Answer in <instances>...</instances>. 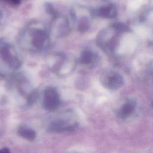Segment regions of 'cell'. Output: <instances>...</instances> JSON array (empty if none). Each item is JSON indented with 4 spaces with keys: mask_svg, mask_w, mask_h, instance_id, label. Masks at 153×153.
Masks as SVG:
<instances>
[{
    "mask_svg": "<svg viewBox=\"0 0 153 153\" xmlns=\"http://www.w3.org/2000/svg\"><path fill=\"white\" fill-rule=\"evenodd\" d=\"M77 123H70L64 120H58L53 122L50 127L49 130L54 132H64L71 131L76 128Z\"/></svg>",
    "mask_w": 153,
    "mask_h": 153,
    "instance_id": "11",
    "label": "cell"
},
{
    "mask_svg": "<svg viewBox=\"0 0 153 153\" xmlns=\"http://www.w3.org/2000/svg\"><path fill=\"white\" fill-rule=\"evenodd\" d=\"M2 1H5L11 4H13V5H18L19 4L22 0H2Z\"/></svg>",
    "mask_w": 153,
    "mask_h": 153,
    "instance_id": "14",
    "label": "cell"
},
{
    "mask_svg": "<svg viewBox=\"0 0 153 153\" xmlns=\"http://www.w3.org/2000/svg\"><path fill=\"white\" fill-rule=\"evenodd\" d=\"M97 54L90 49H85L81 53L78 62L79 64L84 66H92L98 61Z\"/></svg>",
    "mask_w": 153,
    "mask_h": 153,
    "instance_id": "10",
    "label": "cell"
},
{
    "mask_svg": "<svg viewBox=\"0 0 153 153\" xmlns=\"http://www.w3.org/2000/svg\"><path fill=\"white\" fill-rule=\"evenodd\" d=\"M47 60L50 69L60 76L70 74L76 65V60L74 57L63 53L52 54Z\"/></svg>",
    "mask_w": 153,
    "mask_h": 153,
    "instance_id": "4",
    "label": "cell"
},
{
    "mask_svg": "<svg viewBox=\"0 0 153 153\" xmlns=\"http://www.w3.org/2000/svg\"><path fill=\"white\" fill-rule=\"evenodd\" d=\"M136 103L133 100H128L124 103L120 108L118 112V115L121 118H126L131 115L134 111Z\"/></svg>",
    "mask_w": 153,
    "mask_h": 153,
    "instance_id": "12",
    "label": "cell"
},
{
    "mask_svg": "<svg viewBox=\"0 0 153 153\" xmlns=\"http://www.w3.org/2000/svg\"><path fill=\"white\" fill-rule=\"evenodd\" d=\"M2 19H3V13L2 11L0 10V23H1L2 20Z\"/></svg>",
    "mask_w": 153,
    "mask_h": 153,
    "instance_id": "16",
    "label": "cell"
},
{
    "mask_svg": "<svg viewBox=\"0 0 153 153\" xmlns=\"http://www.w3.org/2000/svg\"><path fill=\"white\" fill-rule=\"evenodd\" d=\"M128 30V27L122 23H113L100 30L96 39V44L106 54H113L117 50L121 35Z\"/></svg>",
    "mask_w": 153,
    "mask_h": 153,
    "instance_id": "2",
    "label": "cell"
},
{
    "mask_svg": "<svg viewBox=\"0 0 153 153\" xmlns=\"http://www.w3.org/2000/svg\"><path fill=\"white\" fill-rule=\"evenodd\" d=\"M50 41V33L45 26L36 22L29 23L18 36L20 47L30 52H40L47 49Z\"/></svg>",
    "mask_w": 153,
    "mask_h": 153,
    "instance_id": "1",
    "label": "cell"
},
{
    "mask_svg": "<svg viewBox=\"0 0 153 153\" xmlns=\"http://www.w3.org/2000/svg\"><path fill=\"white\" fill-rule=\"evenodd\" d=\"M71 31L69 22L65 16L56 15L53 17L50 32L56 37L67 36Z\"/></svg>",
    "mask_w": 153,
    "mask_h": 153,
    "instance_id": "6",
    "label": "cell"
},
{
    "mask_svg": "<svg viewBox=\"0 0 153 153\" xmlns=\"http://www.w3.org/2000/svg\"><path fill=\"white\" fill-rule=\"evenodd\" d=\"M89 11L92 17L103 19H113L117 16V10L112 4H108L92 8Z\"/></svg>",
    "mask_w": 153,
    "mask_h": 153,
    "instance_id": "8",
    "label": "cell"
},
{
    "mask_svg": "<svg viewBox=\"0 0 153 153\" xmlns=\"http://www.w3.org/2000/svg\"><path fill=\"white\" fill-rule=\"evenodd\" d=\"M71 17L75 22L77 26V29L81 33L85 32L88 30L91 26V22L90 18L83 14L81 15H78L72 9L71 12Z\"/></svg>",
    "mask_w": 153,
    "mask_h": 153,
    "instance_id": "9",
    "label": "cell"
},
{
    "mask_svg": "<svg viewBox=\"0 0 153 153\" xmlns=\"http://www.w3.org/2000/svg\"><path fill=\"white\" fill-rule=\"evenodd\" d=\"M60 97L57 90L53 87H47L43 93L42 105L48 111H55L60 105Z\"/></svg>",
    "mask_w": 153,
    "mask_h": 153,
    "instance_id": "7",
    "label": "cell"
},
{
    "mask_svg": "<svg viewBox=\"0 0 153 153\" xmlns=\"http://www.w3.org/2000/svg\"><path fill=\"white\" fill-rule=\"evenodd\" d=\"M0 153H11L7 148H2L0 149Z\"/></svg>",
    "mask_w": 153,
    "mask_h": 153,
    "instance_id": "15",
    "label": "cell"
},
{
    "mask_svg": "<svg viewBox=\"0 0 153 153\" xmlns=\"http://www.w3.org/2000/svg\"><path fill=\"white\" fill-rule=\"evenodd\" d=\"M18 134L23 138L27 140H33L36 137V133L32 128L25 126H20L18 129Z\"/></svg>",
    "mask_w": 153,
    "mask_h": 153,
    "instance_id": "13",
    "label": "cell"
},
{
    "mask_svg": "<svg viewBox=\"0 0 153 153\" xmlns=\"http://www.w3.org/2000/svg\"><path fill=\"white\" fill-rule=\"evenodd\" d=\"M21 65V59L15 47L8 41L0 39V76L12 77Z\"/></svg>",
    "mask_w": 153,
    "mask_h": 153,
    "instance_id": "3",
    "label": "cell"
},
{
    "mask_svg": "<svg viewBox=\"0 0 153 153\" xmlns=\"http://www.w3.org/2000/svg\"><path fill=\"white\" fill-rule=\"evenodd\" d=\"M102 85L111 90H116L121 88L124 84L123 76L118 72L108 70L103 72L100 78Z\"/></svg>",
    "mask_w": 153,
    "mask_h": 153,
    "instance_id": "5",
    "label": "cell"
}]
</instances>
